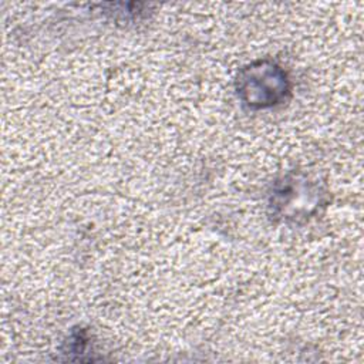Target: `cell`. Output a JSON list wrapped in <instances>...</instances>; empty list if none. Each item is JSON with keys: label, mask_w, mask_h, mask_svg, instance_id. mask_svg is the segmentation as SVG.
Wrapping results in <instances>:
<instances>
[{"label": "cell", "mask_w": 364, "mask_h": 364, "mask_svg": "<svg viewBox=\"0 0 364 364\" xmlns=\"http://www.w3.org/2000/svg\"><path fill=\"white\" fill-rule=\"evenodd\" d=\"M240 101L252 109H264L282 104L290 94L286 71L274 61L259 60L240 70L236 78Z\"/></svg>", "instance_id": "cell-1"}, {"label": "cell", "mask_w": 364, "mask_h": 364, "mask_svg": "<svg viewBox=\"0 0 364 364\" xmlns=\"http://www.w3.org/2000/svg\"><path fill=\"white\" fill-rule=\"evenodd\" d=\"M320 188L307 178L289 173L277 181L270 193L269 206L274 219L300 222L313 216L321 205Z\"/></svg>", "instance_id": "cell-2"}]
</instances>
